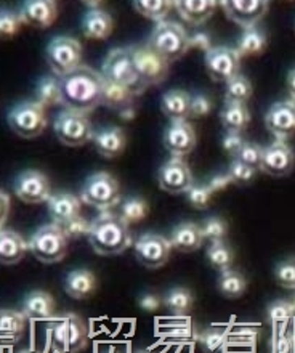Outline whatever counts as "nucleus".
<instances>
[{"label":"nucleus","mask_w":295,"mask_h":353,"mask_svg":"<svg viewBox=\"0 0 295 353\" xmlns=\"http://www.w3.org/2000/svg\"><path fill=\"white\" fill-rule=\"evenodd\" d=\"M103 85L105 79L101 72L81 65L70 74L60 77V105L68 111L88 116L101 105Z\"/></svg>","instance_id":"1"},{"label":"nucleus","mask_w":295,"mask_h":353,"mask_svg":"<svg viewBox=\"0 0 295 353\" xmlns=\"http://www.w3.org/2000/svg\"><path fill=\"white\" fill-rule=\"evenodd\" d=\"M88 243L98 256L112 257L121 256L132 246V234L129 225L119 214L101 212L92 220Z\"/></svg>","instance_id":"2"},{"label":"nucleus","mask_w":295,"mask_h":353,"mask_svg":"<svg viewBox=\"0 0 295 353\" xmlns=\"http://www.w3.org/2000/svg\"><path fill=\"white\" fill-rule=\"evenodd\" d=\"M152 50L161 55L167 63L180 60L190 50V36L181 24L175 21H161L152 29L150 41Z\"/></svg>","instance_id":"3"},{"label":"nucleus","mask_w":295,"mask_h":353,"mask_svg":"<svg viewBox=\"0 0 295 353\" xmlns=\"http://www.w3.org/2000/svg\"><path fill=\"white\" fill-rule=\"evenodd\" d=\"M48 332L53 345L60 353H79L87 347V325L76 313H66L55 318L48 326Z\"/></svg>","instance_id":"4"},{"label":"nucleus","mask_w":295,"mask_h":353,"mask_svg":"<svg viewBox=\"0 0 295 353\" xmlns=\"http://www.w3.org/2000/svg\"><path fill=\"white\" fill-rule=\"evenodd\" d=\"M81 201L83 204L106 212L121 203V186L114 176L106 170L95 172L83 181L81 190Z\"/></svg>","instance_id":"5"},{"label":"nucleus","mask_w":295,"mask_h":353,"mask_svg":"<svg viewBox=\"0 0 295 353\" xmlns=\"http://www.w3.org/2000/svg\"><path fill=\"white\" fill-rule=\"evenodd\" d=\"M28 251L42 263H58L66 257L68 239L60 225H42L29 239Z\"/></svg>","instance_id":"6"},{"label":"nucleus","mask_w":295,"mask_h":353,"mask_svg":"<svg viewBox=\"0 0 295 353\" xmlns=\"http://www.w3.org/2000/svg\"><path fill=\"white\" fill-rule=\"evenodd\" d=\"M101 76L105 81L132 88L139 95L146 90V87L141 84L139 76H136L130 47L114 48L108 53L105 61H103Z\"/></svg>","instance_id":"7"},{"label":"nucleus","mask_w":295,"mask_h":353,"mask_svg":"<svg viewBox=\"0 0 295 353\" xmlns=\"http://www.w3.org/2000/svg\"><path fill=\"white\" fill-rule=\"evenodd\" d=\"M8 125L24 140L37 139L47 127L45 108L34 101H23L8 112Z\"/></svg>","instance_id":"8"},{"label":"nucleus","mask_w":295,"mask_h":353,"mask_svg":"<svg viewBox=\"0 0 295 353\" xmlns=\"http://www.w3.org/2000/svg\"><path fill=\"white\" fill-rule=\"evenodd\" d=\"M82 58V46L76 39L68 36L53 37L48 42L45 50V60L53 71V74L58 76V79L63 76L70 74L71 71L81 66Z\"/></svg>","instance_id":"9"},{"label":"nucleus","mask_w":295,"mask_h":353,"mask_svg":"<svg viewBox=\"0 0 295 353\" xmlns=\"http://www.w3.org/2000/svg\"><path fill=\"white\" fill-rule=\"evenodd\" d=\"M132 60L136 76L146 88L150 85H161L169 76V63L152 50L148 43L132 46Z\"/></svg>","instance_id":"10"},{"label":"nucleus","mask_w":295,"mask_h":353,"mask_svg":"<svg viewBox=\"0 0 295 353\" xmlns=\"http://www.w3.org/2000/svg\"><path fill=\"white\" fill-rule=\"evenodd\" d=\"M57 139L66 146H82L92 141L93 127L88 116L79 114L68 110H63L53 122Z\"/></svg>","instance_id":"11"},{"label":"nucleus","mask_w":295,"mask_h":353,"mask_svg":"<svg viewBox=\"0 0 295 353\" xmlns=\"http://www.w3.org/2000/svg\"><path fill=\"white\" fill-rule=\"evenodd\" d=\"M205 71L214 82H228L239 74L241 57L236 48L212 47L204 57Z\"/></svg>","instance_id":"12"},{"label":"nucleus","mask_w":295,"mask_h":353,"mask_svg":"<svg viewBox=\"0 0 295 353\" xmlns=\"http://www.w3.org/2000/svg\"><path fill=\"white\" fill-rule=\"evenodd\" d=\"M14 194L24 204L47 203L52 196L50 180L41 170H24L14 180Z\"/></svg>","instance_id":"13"},{"label":"nucleus","mask_w":295,"mask_h":353,"mask_svg":"<svg viewBox=\"0 0 295 353\" xmlns=\"http://www.w3.org/2000/svg\"><path fill=\"white\" fill-rule=\"evenodd\" d=\"M172 252L170 241L162 234L146 233L135 243V257L141 267L148 270L162 268Z\"/></svg>","instance_id":"14"},{"label":"nucleus","mask_w":295,"mask_h":353,"mask_svg":"<svg viewBox=\"0 0 295 353\" xmlns=\"http://www.w3.org/2000/svg\"><path fill=\"white\" fill-rule=\"evenodd\" d=\"M159 188L169 194H186L193 186V174L183 158H170L157 172Z\"/></svg>","instance_id":"15"},{"label":"nucleus","mask_w":295,"mask_h":353,"mask_svg":"<svg viewBox=\"0 0 295 353\" xmlns=\"http://www.w3.org/2000/svg\"><path fill=\"white\" fill-rule=\"evenodd\" d=\"M220 5L226 18L243 29L257 26L269 8L267 0H223Z\"/></svg>","instance_id":"16"},{"label":"nucleus","mask_w":295,"mask_h":353,"mask_svg":"<svg viewBox=\"0 0 295 353\" xmlns=\"http://www.w3.org/2000/svg\"><path fill=\"white\" fill-rule=\"evenodd\" d=\"M295 168V154L286 141L274 140L273 143L265 146L262 153L260 170L274 179H283L292 174Z\"/></svg>","instance_id":"17"},{"label":"nucleus","mask_w":295,"mask_h":353,"mask_svg":"<svg viewBox=\"0 0 295 353\" xmlns=\"http://www.w3.org/2000/svg\"><path fill=\"white\" fill-rule=\"evenodd\" d=\"M165 150L172 158H185L196 148V132L188 121H170L162 135Z\"/></svg>","instance_id":"18"},{"label":"nucleus","mask_w":295,"mask_h":353,"mask_svg":"<svg viewBox=\"0 0 295 353\" xmlns=\"http://www.w3.org/2000/svg\"><path fill=\"white\" fill-rule=\"evenodd\" d=\"M265 125L279 141H286L295 134V101L284 100L272 105L267 116Z\"/></svg>","instance_id":"19"},{"label":"nucleus","mask_w":295,"mask_h":353,"mask_svg":"<svg viewBox=\"0 0 295 353\" xmlns=\"http://www.w3.org/2000/svg\"><path fill=\"white\" fill-rule=\"evenodd\" d=\"M23 24L31 28H50L58 17V7L53 0H28L19 8Z\"/></svg>","instance_id":"20"},{"label":"nucleus","mask_w":295,"mask_h":353,"mask_svg":"<svg viewBox=\"0 0 295 353\" xmlns=\"http://www.w3.org/2000/svg\"><path fill=\"white\" fill-rule=\"evenodd\" d=\"M92 141L95 145L96 153L108 159L121 156L127 146L125 132L121 127H105V129L93 132Z\"/></svg>","instance_id":"21"},{"label":"nucleus","mask_w":295,"mask_h":353,"mask_svg":"<svg viewBox=\"0 0 295 353\" xmlns=\"http://www.w3.org/2000/svg\"><path fill=\"white\" fill-rule=\"evenodd\" d=\"M169 241L170 246L176 249V251L191 254L199 251L205 239L201 225L194 222H181L172 230Z\"/></svg>","instance_id":"22"},{"label":"nucleus","mask_w":295,"mask_h":353,"mask_svg":"<svg viewBox=\"0 0 295 353\" xmlns=\"http://www.w3.org/2000/svg\"><path fill=\"white\" fill-rule=\"evenodd\" d=\"M81 198L71 193H55L47 201L48 214H50L53 223L60 225V227L81 215Z\"/></svg>","instance_id":"23"},{"label":"nucleus","mask_w":295,"mask_h":353,"mask_svg":"<svg viewBox=\"0 0 295 353\" xmlns=\"http://www.w3.org/2000/svg\"><path fill=\"white\" fill-rule=\"evenodd\" d=\"M98 289V279L95 273L87 268L72 270L65 278V291L70 297L76 301L92 297Z\"/></svg>","instance_id":"24"},{"label":"nucleus","mask_w":295,"mask_h":353,"mask_svg":"<svg viewBox=\"0 0 295 353\" xmlns=\"http://www.w3.org/2000/svg\"><path fill=\"white\" fill-rule=\"evenodd\" d=\"M114 21L112 17L101 8H90L82 18V32L87 39L105 41L112 34Z\"/></svg>","instance_id":"25"},{"label":"nucleus","mask_w":295,"mask_h":353,"mask_svg":"<svg viewBox=\"0 0 295 353\" xmlns=\"http://www.w3.org/2000/svg\"><path fill=\"white\" fill-rule=\"evenodd\" d=\"M218 2L215 0H176L174 8L186 23L199 26L204 24L215 13Z\"/></svg>","instance_id":"26"},{"label":"nucleus","mask_w":295,"mask_h":353,"mask_svg":"<svg viewBox=\"0 0 295 353\" xmlns=\"http://www.w3.org/2000/svg\"><path fill=\"white\" fill-rule=\"evenodd\" d=\"M28 252V243L13 230H0V263L17 265Z\"/></svg>","instance_id":"27"},{"label":"nucleus","mask_w":295,"mask_h":353,"mask_svg":"<svg viewBox=\"0 0 295 353\" xmlns=\"http://www.w3.org/2000/svg\"><path fill=\"white\" fill-rule=\"evenodd\" d=\"M21 312L28 320H50L55 312V301L47 291H32L24 297Z\"/></svg>","instance_id":"28"},{"label":"nucleus","mask_w":295,"mask_h":353,"mask_svg":"<svg viewBox=\"0 0 295 353\" xmlns=\"http://www.w3.org/2000/svg\"><path fill=\"white\" fill-rule=\"evenodd\" d=\"M190 101L191 95L188 92L175 90L165 92L161 98V111L170 121H188L190 119Z\"/></svg>","instance_id":"29"},{"label":"nucleus","mask_w":295,"mask_h":353,"mask_svg":"<svg viewBox=\"0 0 295 353\" xmlns=\"http://www.w3.org/2000/svg\"><path fill=\"white\" fill-rule=\"evenodd\" d=\"M139 97V93L125 85L114 84V82L105 81L103 85V97H101V105L110 108V110L121 112L125 108L134 105L135 98Z\"/></svg>","instance_id":"30"},{"label":"nucleus","mask_w":295,"mask_h":353,"mask_svg":"<svg viewBox=\"0 0 295 353\" xmlns=\"http://www.w3.org/2000/svg\"><path fill=\"white\" fill-rule=\"evenodd\" d=\"M26 320L23 312L2 308L0 310V341L17 342L26 330Z\"/></svg>","instance_id":"31"},{"label":"nucleus","mask_w":295,"mask_h":353,"mask_svg":"<svg viewBox=\"0 0 295 353\" xmlns=\"http://www.w3.org/2000/svg\"><path fill=\"white\" fill-rule=\"evenodd\" d=\"M220 121L226 132L241 134L250 124V111L241 103H225L223 110L220 111Z\"/></svg>","instance_id":"32"},{"label":"nucleus","mask_w":295,"mask_h":353,"mask_svg":"<svg viewBox=\"0 0 295 353\" xmlns=\"http://www.w3.org/2000/svg\"><path fill=\"white\" fill-rule=\"evenodd\" d=\"M267 47H268L267 32L255 26V28L244 29L243 36L239 37L236 52H238V55L241 58L257 57V55H262V53L267 50Z\"/></svg>","instance_id":"33"},{"label":"nucleus","mask_w":295,"mask_h":353,"mask_svg":"<svg viewBox=\"0 0 295 353\" xmlns=\"http://www.w3.org/2000/svg\"><path fill=\"white\" fill-rule=\"evenodd\" d=\"M164 305L170 315L176 318H183L191 312L194 305V296L188 288L176 286L172 288L164 297Z\"/></svg>","instance_id":"34"},{"label":"nucleus","mask_w":295,"mask_h":353,"mask_svg":"<svg viewBox=\"0 0 295 353\" xmlns=\"http://www.w3.org/2000/svg\"><path fill=\"white\" fill-rule=\"evenodd\" d=\"M217 289L226 299H239L247 289V279L241 272L226 270V272H221L217 279Z\"/></svg>","instance_id":"35"},{"label":"nucleus","mask_w":295,"mask_h":353,"mask_svg":"<svg viewBox=\"0 0 295 353\" xmlns=\"http://www.w3.org/2000/svg\"><path fill=\"white\" fill-rule=\"evenodd\" d=\"M132 5H134L136 13L156 23L165 21L167 14L174 8V2H170V0H135Z\"/></svg>","instance_id":"36"},{"label":"nucleus","mask_w":295,"mask_h":353,"mask_svg":"<svg viewBox=\"0 0 295 353\" xmlns=\"http://www.w3.org/2000/svg\"><path fill=\"white\" fill-rule=\"evenodd\" d=\"M254 95V87L250 81L243 74H238L226 82L225 85V103H241L245 105Z\"/></svg>","instance_id":"37"},{"label":"nucleus","mask_w":295,"mask_h":353,"mask_svg":"<svg viewBox=\"0 0 295 353\" xmlns=\"http://www.w3.org/2000/svg\"><path fill=\"white\" fill-rule=\"evenodd\" d=\"M60 79L53 76H45L37 82L36 101L43 108L55 106L60 103Z\"/></svg>","instance_id":"38"},{"label":"nucleus","mask_w":295,"mask_h":353,"mask_svg":"<svg viewBox=\"0 0 295 353\" xmlns=\"http://www.w3.org/2000/svg\"><path fill=\"white\" fill-rule=\"evenodd\" d=\"M205 259L214 270L226 272V270H231V265L234 262V252L225 241L214 243L205 252Z\"/></svg>","instance_id":"39"},{"label":"nucleus","mask_w":295,"mask_h":353,"mask_svg":"<svg viewBox=\"0 0 295 353\" xmlns=\"http://www.w3.org/2000/svg\"><path fill=\"white\" fill-rule=\"evenodd\" d=\"M196 337L204 353H223L228 342V332L221 327H207Z\"/></svg>","instance_id":"40"},{"label":"nucleus","mask_w":295,"mask_h":353,"mask_svg":"<svg viewBox=\"0 0 295 353\" xmlns=\"http://www.w3.org/2000/svg\"><path fill=\"white\" fill-rule=\"evenodd\" d=\"M148 212H150V205L143 198H129L122 203L119 215L127 225H132L141 222Z\"/></svg>","instance_id":"41"},{"label":"nucleus","mask_w":295,"mask_h":353,"mask_svg":"<svg viewBox=\"0 0 295 353\" xmlns=\"http://www.w3.org/2000/svg\"><path fill=\"white\" fill-rule=\"evenodd\" d=\"M201 230H203L204 239L210 244L225 241L226 234H228V223L220 217H209L201 223Z\"/></svg>","instance_id":"42"},{"label":"nucleus","mask_w":295,"mask_h":353,"mask_svg":"<svg viewBox=\"0 0 295 353\" xmlns=\"http://www.w3.org/2000/svg\"><path fill=\"white\" fill-rule=\"evenodd\" d=\"M274 279L284 289H295V257L284 259L276 263Z\"/></svg>","instance_id":"43"},{"label":"nucleus","mask_w":295,"mask_h":353,"mask_svg":"<svg viewBox=\"0 0 295 353\" xmlns=\"http://www.w3.org/2000/svg\"><path fill=\"white\" fill-rule=\"evenodd\" d=\"M262 153H263V146L255 143V141H245V143L243 145V148H241V151L234 159H238L239 163L249 165V168H252L255 170H260Z\"/></svg>","instance_id":"44"},{"label":"nucleus","mask_w":295,"mask_h":353,"mask_svg":"<svg viewBox=\"0 0 295 353\" xmlns=\"http://www.w3.org/2000/svg\"><path fill=\"white\" fill-rule=\"evenodd\" d=\"M23 26L19 13L0 10V39H13Z\"/></svg>","instance_id":"45"},{"label":"nucleus","mask_w":295,"mask_h":353,"mask_svg":"<svg viewBox=\"0 0 295 353\" xmlns=\"http://www.w3.org/2000/svg\"><path fill=\"white\" fill-rule=\"evenodd\" d=\"M228 175L231 181H233V185L247 186L255 180V176H257V170L249 168V165H245L243 163H239L238 159H234L233 163L230 164Z\"/></svg>","instance_id":"46"},{"label":"nucleus","mask_w":295,"mask_h":353,"mask_svg":"<svg viewBox=\"0 0 295 353\" xmlns=\"http://www.w3.org/2000/svg\"><path fill=\"white\" fill-rule=\"evenodd\" d=\"M186 199H188L191 208L204 210L210 205V201H212V191L209 190L207 185H193L188 191H186Z\"/></svg>","instance_id":"47"},{"label":"nucleus","mask_w":295,"mask_h":353,"mask_svg":"<svg viewBox=\"0 0 295 353\" xmlns=\"http://www.w3.org/2000/svg\"><path fill=\"white\" fill-rule=\"evenodd\" d=\"M90 227L92 222H88L87 219H83L82 215H77V217L71 219L70 222L61 225L63 233H65L66 239H81V238H88L90 234Z\"/></svg>","instance_id":"48"},{"label":"nucleus","mask_w":295,"mask_h":353,"mask_svg":"<svg viewBox=\"0 0 295 353\" xmlns=\"http://www.w3.org/2000/svg\"><path fill=\"white\" fill-rule=\"evenodd\" d=\"M267 315L269 323L276 325V323H284L295 315L291 301H274L268 305Z\"/></svg>","instance_id":"49"},{"label":"nucleus","mask_w":295,"mask_h":353,"mask_svg":"<svg viewBox=\"0 0 295 353\" xmlns=\"http://www.w3.org/2000/svg\"><path fill=\"white\" fill-rule=\"evenodd\" d=\"M212 110L214 101L207 93H194V95H191L190 117H193V119H201V117L209 116Z\"/></svg>","instance_id":"50"},{"label":"nucleus","mask_w":295,"mask_h":353,"mask_svg":"<svg viewBox=\"0 0 295 353\" xmlns=\"http://www.w3.org/2000/svg\"><path fill=\"white\" fill-rule=\"evenodd\" d=\"M244 143H245V140L243 139V135L238 134V132H226L223 140H221V148H223L226 154L236 158Z\"/></svg>","instance_id":"51"},{"label":"nucleus","mask_w":295,"mask_h":353,"mask_svg":"<svg viewBox=\"0 0 295 353\" xmlns=\"http://www.w3.org/2000/svg\"><path fill=\"white\" fill-rule=\"evenodd\" d=\"M161 303H162L161 297L157 296V294H154V292L143 294V296H141L140 301H139V305H140L141 310L148 312V313H152V312L159 310Z\"/></svg>","instance_id":"52"},{"label":"nucleus","mask_w":295,"mask_h":353,"mask_svg":"<svg viewBox=\"0 0 295 353\" xmlns=\"http://www.w3.org/2000/svg\"><path fill=\"white\" fill-rule=\"evenodd\" d=\"M230 185H233V181H231L228 172H226V174H217V175H214L212 179L209 180V183H207L209 190L212 191V194H214V193H218V191L226 190Z\"/></svg>","instance_id":"53"},{"label":"nucleus","mask_w":295,"mask_h":353,"mask_svg":"<svg viewBox=\"0 0 295 353\" xmlns=\"http://www.w3.org/2000/svg\"><path fill=\"white\" fill-rule=\"evenodd\" d=\"M190 47L199 48V50H204L205 53H207L210 48H212L209 34L207 32H196L194 36H190Z\"/></svg>","instance_id":"54"},{"label":"nucleus","mask_w":295,"mask_h":353,"mask_svg":"<svg viewBox=\"0 0 295 353\" xmlns=\"http://www.w3.org/2000/svg\"><path fill=\"white\" fill-rule=\"evenodd\" d=\"M276 353H294V341L286 334H279L274 342Z\"/></svg>","instance_id":"55"},{"label":"nucleus","mask_w":295,"mask_h":353,"mask_svg":"<svg viewBox=\"0 0 295 353\" xmlns=\"http://www.w3.org/2000/svg\"><path fill=\"white\" fill-rule=\"evenodd\" d=\"M10 212V196L5 191L0 190V230L3 228V225L8 220Z\"/></svg>","instance_id":"56"},{"label":"nucleus","mask_w":295,"mask_h":353,"mask_svg":"<svg viewBox=\"0 0 295 353\" xmlns=\"http://www.w3.org/2000/svg\"><path fill=\"white\" fill-rule=\"evenodd\" d=\"M170 334L174 337H181V339H185V337H190L191 336V331H193V327H191L190 323H180V325L176 326H170Z\"/></svg>","instance_id":"57"},{"label":"nucleus","mask_w":295,"mask_h":353,"mask_svg":"<svg viewBox=\"0 0 295 353\" xmlns=\"http://www.w3.org/2000/svg\"><path fill=\"white\" fill-rule=\"evenodd\" d=\"M239 337V339H244V341H250V339H254V337H257V330H254V327H243V330H241L238 334H236Z\"/></svg>","instance_id":"58"},{"label":"nucleus","mask_w":295,"mask_h":353,"mask_svg":"<svg viewBox=\"0 0 295 353\" xmlns=\"http://www.w3.org/2000/svg\"><path fill=\"white\" fill-rule=\"evenodd\" d=\"M287 90L291 95V100L295 101V68L292 71H289L287 74Z\"/></svg>","instance_id":"59"},{"label":"nucleus","mask_w":295,"mask_h":353,"mask_svg":"<svg viewBox=\"0 0 295 353\" xmlns=\"http://www.w3.org/2000/svg\"><path fill=\"white\" fill-rule=\"evenodd\" d=\"M119 116H121L124 121H132V119H134V117L136 116L135 106L132 105V106H129V108H125V110H122V111L119 112Z\"/></svg>","instance_id":"60"},{"label":"nucleus","mask_w":295,"mask_h":353,"mask_svg":"<svg viewBox=\"0 0 295 353\" xmlns=\"http://www.w3.org/2000/svg\"><path fill=\"white\" fill-rule=\"evenodd\" d=\"M18 353H39V352H34V350H21V352H18Z\"/></svg>","instance_id":"61"},{"label":"nucleus","mask_w":295,"mask_h":353,"mask_svg":"<svg viewBox=\"0 0 295 353\" xmlns=\"http://www.w3.org/2000/svg\"><path fill=\"white\" fill-rule=\"evenodd\" d=\"M291 303H292V308H294V312H295V294H294V297H292V301H291Z\"/></svg>","instance_id":"62"},{"label":"nucleus","mask_w":295,"mask_h":353,"mask_svg":"<svg viewBox=\"0 0 295 353\" xmlns=\"http://www.w3.org/2000/svg\"><path fill=\"white\" fill-rule=\"evenodd\" d=\"M135 353H148V352L146 350H136Z\"/></svg>","instance_id":"63"}]
</instances>
